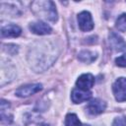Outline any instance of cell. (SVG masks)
Masks as SVG:
<instances>
[{
    "label": "cell",
    "instance_id": "obj_15",
    "mask_svg": "<svg viewBox=\"0 0 126 126\" xmlns=\"http://www.w3.org/2000/svg\"><path fill=\"white\" fill-rule=\"evenodd\" d=\"M112 126H126V117L125 116L116 117L112 122Z\"/></svg>",
    "mask_w": 126,
    "mask_h": 126
},
{
    "label": "cell",
    "instance_id": "obj_16",
    "mask_svg": "<svg viewBox=\"0 0 126 126\" xmlns=\"http://www.w3.org/2000/svg\"><path fill=\"white\" fill-rule=\"evenodd\" d=\"M115 63L119 67H126V54H123L115 59Z\"/></svg>",
    "mask_w": 126,
    "mask_h": 126
},
{
    "label": "cell",
    "instance_id": "obj_1",
    "mask_svg": "<svg viewBox=\"0 0 126 126\" xmlns=\"http://www.w3.org/2000/svg\"><path fill=\"white\" fill-rule=\"evenodd\" d=\"M59 54L58 46L51 40L33 42L28 52V62L34 72H43L55 62Z\"/></svg>",
    "mask_w": 126,
    "mask_h": 126
},
{
    "label": "cell",
    "instance_id": "obj_12",
    "mask_svg": "<svg viewBox=\"0 0 126 126\" xmlns=\"http://www.w3.org/2000/svg\"><path fill=\"white\" fill-rule=\"evenodd\" d=\"M78 59L85 63H92L96 59V53L90 50H83L78 54Z\"/></svg>",
    "mask_w": 126,
    "mask_h": 126
},
{
    "label": "cell",
    "instance_id": "obj_10",
    "mask_svg": "<svg viewBox=\"0 0 126 126\" xmlns=\"http://www.w3.org/2000/svg\"><path fill=\"white\" fill-rule=\"evenodd\" d=\"M91 96H92L91 91H83L78 88L73 89L71 93V99L74 103H81L83 101H86L90 99Z\"/></svg>",
    "mask_w": 126,
    "mask_h": 126
},
{
    "label": "cell",
    "instance_id": "obj_5",
    "mask_svg": "<svg viewBox=\"0 0 126 126\" xmlns=\"http://www.w3.org/2000/svg\"><path fill=\"white\" fill-rule=\"evenodd\" d=\"M41 90H42V86L40 84H30V85L22 86L19 89H17L15 94L19 97H27L38 93Z\"/></svg>",
    "mask_w": 126,
    "mask_h": 126
},
{
    "label": "cell",
    "instance_id": "obj_3",
    "mask_svg": "<svg viewBox=\"0 0 126 126\" xmlns=\"http://www.w3.org/2000/svg\"><path fill=\"white\" fill-rule=\"evenodd\" d=\"M112 92L117 101H126V78H118L112 86Z\"/></svg>",
    "mask_w": 126,
    "mask_h": 126
},
{
    "label": "cell",
    "instance_id": "obj_17",
    "mask_svg": "<svg viewBox=\"0 0 126 126\" xmlns=\"http://www.w3.org/2000/svg\"><path fill=\"white\" fill-rule=\"evenodd\" d=\"M39 126H49L48 124H41V125H39Z\"/></svg>",
    "mask_w": 126,
    "mask_h": 126
},
{
    "label": "cell",
    "instance_id": "obj_2",
    "mask_svg": "<svg viewBox=\"0 0 126 126\" xmlns=\"http://www.w3.org/2000/svg\"><path fill=\"white\" fill-rule=\"evenodd\" d=\"M32 10L35 15L45 20H48L50 22L57 21L58 16L56 7L52 1H33L32 3Z\"/></svg>",
    "mask_w": 126,
    "mask_h": 126
},
{
    "label": "cell",
    "instance_id": "obj_13",
    "mask_svg": "<svg viewBox=\"0 0 126 126\" xmlns=\"http://www.w3.org/2000/svg\"><path fill=\"white\" fill-rule=\"evenodd\" d=\"M65 126H82V123L76 114L69 113L65 118Z\"/></svg>",
    "mask_w": 126,
    "mask_h": 126
},
{
    "label": "cell",
    "instance_id": "obj_18",
    "mask_svg": "<svg viewBox=\"0 0 126 126\" xmlns=\"http://www.w3.org/2000/svg\"><path fill=\"white\" fill-rule=\"evenodd\" d=\"M84 126H90V125H84Z\"/></svg>",
    "mask_w": 126,
    "mask_h": 126
},
{
    "label": "cell",
    "instance_id": "obj_9",
    "mask_svg": "<svg viewBox=\"0 0 126 126\" xmlns=\"http://www.w3.org/2000/svg\"><path fill=\"white\" fill-rule=\"evenodd\" d=\"M30 30L32 31V32L38 34V35H45V34H49L52 32L51 27L42 22V21H37V22H33L30 25Z\"/></svg>",
    "mask_w": 126,
    "mask_h": 126
},
{
    "label": "cell",
    "instance_id": "obj_4",
    "mask_svg": "<svg viewBox=\"0 0 126 126\" xmlns=\"http://www.w3.org/2000/svg\"><path fill=\"white\" fill-rule=\"evenodd\" d=\"M78 25L81 31L90 32L94 29V22L92 19V15L88 11H83L78 15Z\"/></svg>",
    "mask_w": 126,
    "mask_h": 126
},
{
    "label": "cell",
    "instance_id": "obj_11",
    "mask_svg": "<svg viewBox=\"0 0 126 126\" xmlns=\"http://www.w3.org/2000/svg\"><path fill=\"white\" fill-rule=\"evenodd\" d=\"M22 32V30L19 26L10 24L4 26L1 29V35L3 37H18Z\"/></svg>",
    "mask_w": 126,
    "mask_h": 126
},
{
    "label": "cell",
    "instance_id": "obj_8",
    "mask_svg": "<svg viewBox=\"0 0 126 126\" xmlns=\"http://www.w3.org/2000/svg\"><path fill=\"white\" fill-rule=\"evenodd\" d=\"M94 84V77L92 74H83L76 81V88L83 91H90Z\"/></svg>",
    "mask_w": 126,
    "mask_h": 126
},
{
    "label": "cell",
    "instance_id": "obj_7",
    "mask_svg": "<svg viewBox=\"0 0 126 126\" xmlns=\"http://www.w3.org/2000/svg\"><path fill=\"white\" fill-rule=\"evenodd\" d=\"M108 41H109L110 48L113 49L114 51L120 52V51H124L126 49V42L119 34H117L114 32H111L109 33Z\"/></svg>",
    "mask_w": 126,
    "mask_h": 126
},
{
    "label": "cell",
    "instance_id": "obj_14",
    "mask_svg": "<svg viewBox=\"0 0 126 126\" xmlns=\"http://www.w3.org/2000/svg\"><path fill=\"white\" fill-rule=\"evenodd\" d=\"M115 27L120 32H126V14H122L117 18Z\"/></svg>",
    "mask_w": 126,
    "mask_h": 126
},
{
    "label": "cell",
    "instance_id": "obj_6",
    "mask_svg": "<svg viewBox=\"0 0 126 126\" xmlns=\"http://www.w3.org/2000/svg\"><path fill=\"white\" fill-rule=\"evenodd\" d=\"M105 107H106L105 101H103L102 99H99V98H94L89 101V103L87 104L86 110L91 115H97V114L102 113L104 111Z\"/></svg>",
    "mask_w": 126,
    "mask_h": 126
}]
</instances>
